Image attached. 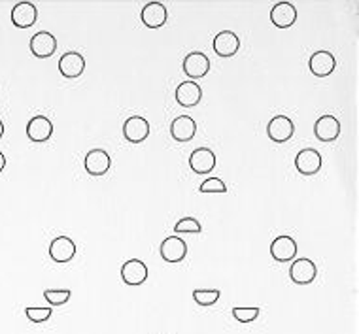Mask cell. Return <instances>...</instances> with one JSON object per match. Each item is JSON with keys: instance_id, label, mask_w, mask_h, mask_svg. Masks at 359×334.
<instances>
[{"instance_id": "obj_26", "label": "cell", "mask_w": 359, "mask_h": 334, "mask_svg": "<svg viewBox=\"0 0 359 334\" xmlns=\"http://www.w3.org/2000/svg\"><path fill=\"white\" fill-rule=\"evenodd\" d=\"M176 235H200L202 232V225L195 217H184L174 225Z\"/></svg>"}, {"instance_id": "obj_16", "label": "cell", "mask_w": 359, "mask_h": 334, "mask_svg": "<svg viewBox=\"0 0 359 334\" xmlns=\"http://www.w3.org/2000/svg\"><path fill=\"white\" fill-rule=\"evenodd\" d=\"M38 21V8L32 2H17L12 8V23L17 29H29Z\"/></svg>"}, {"instance_id": "obj_8", "label": "cell", "mask_w": 359, "mask_h": 334, "mask_svg": "<svg viewBox=\"0 0 359 334\" xmlns=\"http://www.w3.org/2000/svg\"><path fill=\"white\" fill-rule=\"evenodd\" d=\"M54 134V123L49 121L46 115H34L31 121L27 123V136L31 142L42 144L47 142Z\"/></svg>"}, {"instance_id": "obj_19", "label": "cell", "mask_w": 359, "mask_h": 334, "mask_svg": "<svg viewBox=\"0 0 359 334\" xmlns=\"http://www.w3.org/2000/svg\"><path fill=\"white\" fill-rule=\"evenodd\" d=\"M57 51V38L51 32H36L31 38V53L38 59H47Z\"/></svg>"}, {"instance_id": "obj_20", "label": "cell", "mask_w": 359, "mask_h": 334, "mask_svg": "<svg viewBox=\"0 0 359 334\" xmlns=\"http://www.w3.org/2000/svg\"><path fill=\"white\" fill-rule=\"evenodd\" d=\"M189 167L195 174H210L216 168V153L210 147H197L189 155Z\"/></svg>"}, {"instance_id": "obj_3", "label": "cell", "mask_w": 359, "mask_h": 334, "mask_svg": "<svg viewBox=\"0 0 359 334\" xmlns=\"http://www.w3.org/2000/svg\"><path fill=\"white\" fill-rule=\"evenodd\" d=\"M49 257L54 263L65 265L76 257V243L69 236H57L49 243Z\"/></svg>"}, {"instance_id": "obj_7", "label": "cell", "mask_w": 359, "mask_h": 334, "mask_svg": "<svg viewBox=\"0 0 359 334\" xmlns=\"http://www.w3.org/2000/svg\"><path fill=\"white\" fill-rule=\"evenodd\" d=\"M295 168H297L299 174L303 176L318 174L321 168V153L314 147L301 150L295 157Z\"/></svg>"}, {"instance_id": "obj_1", "label": "cell", "mask_w": 359, "mask_h": 334, "mask_svg": "<svg viewBox=\"0 0 359 334\" xmlns=\"http://www.w3.org/2000/svg\"><path fill=\"white\" fill-rule=\"evenodd\" d=\"M182 67H184L185 76L189 77L192 82H197V80L205 77L210 72L212 62H210V59L202 51H192V53L185 55Z\"/></svg>"}, {"instance_id": "obj_29", "label": "cell", "mask_w": 359, "mask_h": 334, "mask_svg": "<svg viewBox=\"0 0 359 334\" xmlns=\"http://www.w3.org/2000/svg\"><path fill=\"white\" fill-rule=\"evenodd\" d=\"M4 168H6V157H4V153L0 152V172H2Z\"/></svg>"}, {"instance_id": "obj_9", "label": "cell", "mask_w": 359, "mask_h": 334, "mask_svg": "<svg viewBox=\"0 0 359 334\" xmlns=\"http://www.w3.org/2000/svg\"><path fill=\"white\" fill-rule=\"evenodd\" d=\"M159 253L163 261L167 263H180L187 255V243L180 236H168L161 242Z\"/></svg>"}, {"instance_id": "obj_28", "label": "cell", "mask_w": 359, "mask_h": 334, "mask_svg": "<svg viewBox=\"0 0 359 334\" xmlns=\"http://www.w3.org/2000/svg\"><path fill=\"white\" fill-rule=\"evenodd\" d=\"M199 191L205 193V195H210V193H227V185L220 178H208V180L200 183Z\"/></svg>"}, {"instance_id": "obj_18", "label": "cell", "mask_w": 359, "mask_h": 334, "mask_svg": "<svg viewBox=\"0 0 359 334\" xmlns=\"http://www.w3.org/2000/svg\"><path fill=\"white\" fill-rule=\"evenodd\" d=\"M308 69L312 72L316 77H327L331 76L336 69V61L333 53H329V51H316L312 53V57L308 59Z\"/></svg>"}, {"instance_id": "obj_6", "label": "cell", "mask_w": 359, "mask_h": 334, "mask_svg": "<svg viewBox=\"0 0 359 334\" xmlns=\"http://www.w3.org/2000/svg\"><path fill=\"white\" fill-rule=\"evenodd\" d=\"M148 274H150L148 272V266L140 259H129L121 266V280L130 287L142 285L148 280Z\"/></svg>"}, {"instance_id": "obj_17", "label": "cell", "mask_w": 359, "mask_h": 334, "mask_svg": "<svg viewBox=\"0 0 359 334\" xmlns=\"http://www.w3.org/2000/svg\"><path fill=\"white\" fill-rule=\"evenodd\" d=\"M85 70V59L84 55L78 51H69L59 59V72L62 77L67 80H76L84 74Z\"/></svg>"}, {"instance_id": "obj_21", "label": "cell", "mask_w": 359, "mask_h": 334, "mask_svg": "<svg viewBox=\"0 0 359 334\" xmlns=\"http://www.w3.org/2000/svg\"><path fill=\"white\" fill-rule=\"evenodd\" d=\"M270 21L278 29H290L297 21V8L291 2H278L270 10Z\"/></svg>"}, {"instance_id": "obj_4", "label": "cell", "mask_w": 359, "mask_h": 334, "mask_svg": "<svg viewBox=\"0 0 359 334\" xmlns=\"http://www.w3.org/2000/svg\"><path fill=\"white\" fill-rule=\"evenodd\" d=\"M123 136L130 144H142L150 136V123L140 115H132L123 123Z\"/></svg>"}, {"instance_id": "obj_25", "label": "cell", "mask_w": 359, "mask_h": 334, "mask_svg": "<svg viewBox=\"0 0 359 334\" xmlns=\"http://www.w3.org/2000/svg\"><path fill=\"white\" fill-rule=\"evenodd\" d=\"M72 291L70 289H46L44 291V298L49 306H65L69 302Z\"/></svg>"}, {"instance_id": "obj_5", "label": "cell", "mask_w": 359, "mask_h": 334, "mask_svg": "<svg viewBox=\"0 0 359 334\" xmlns=\"http://www.w3.org/2000/svg\"><path fill=\"white\" fill-rule=\"evenodd\" d=\"M316 276H318V268H316L314 261H310V259H295L291 263L290 278L293 283L308 285V283H312L316 280Z\"/></svg>"}, {"instance_id": "obj_24", "label": "cell", "mask_w": 359, "mask_h": 334, "mask_svg": "<svg viewBox=\"0 0 359 334\" xmlns=\"http://www.w3.org/2000/svg\"><path fill=\"white\" fill-rule=\"evenodd\" d=\"M222 291L220 289H195L193 291V300L199 306H212L220 300Z\"/></svg>"}, {"instance_id": "obj_13", "label": "cell", "mask_w": 359, "mask_h": 334, "mask_svg": "<svg viewBox=\"0 0 359 334\" xmlns=\"http://www.w3.org/2000/svg\"><path fill=\"white\" fill-rule=\"evenodd\" d=\"M140 19L148 29H161L168 19L167 6L163 2H148L140 12Z\"/></svg>"}, {"instance_id": "obj_12", "label": "cell", "mask_w": 359, "mask_h": 334, "mask_svg": "<svg viewBox=\"0 0 359 334\" xmlns=\"http://www.w3.org/2000/svg\"><path fill=\"white\" fill-rule=\"evenodd\" d=\"M85 172L89 176H104L112 167V159H110V153L104 150H91V152L85 155L84 160Z\"/></svg>"}, {"instance_id": "obj_23", "label": "cell", "mask_w": 359, "mask_h": 334, "mask_svg": "<svg viewBox=\"0 0 359 334\" xmlns=\"http://www.w3.org/2000/svg\"><path fill=\"white\" fill-rule=\"evenodd\" d=\"M231 313L238 323H252V321L259 318L261 308L259 306H235Z\"/></svg>"}, {"instance_id": "obj_14", "label": "cell", "mask_w": 359, "mask_h": 334, "mask_svg": "<svg viewBox=\"0 0 359 334\" xmlns=\"http://www.w3.org/2000/svg\"><path fill=\"white\" fill-rule=\"evenodd\" d=\"M195 134H197V123L189 115H178L174 121L170 123V136L180 144L193 140Z\"/></svg>"}, {"instance_id": "obj_15", "label": "cell", "mask_w": 359, "mask_h": 334, "mask_svg": "<svg viewBox=\"0 0 359 334\" xmlns=\"http://www.w3.org/2000/svg\"><path fill=\"white\" fill-rule=\"evenodd\" d=\"M212 47H214L216 55H220L223 59L235 57L240 49V38L233 31H222L216 34Z\"/></svg>"}, {"instance_id": "obj_10", "label": "cell", "mask_w": 359, "mask_h": 334, "mask_svg": "<svg viewBox=\"0 0 359 334\" xmlns=\"http://www.w3.org/2000/svg\"><path fill=\"white\" fill-rule=\"evenodd\" d=\"M174 99L182 108L197 106L200 99H202V89H200V85L197 82L187 80V82H182V84L176 87Z\"/></svg>"}, {"instance_id": "obj_11", "label": "cell", "mask_w": 359, "mask_h": 334, "mask_svg": "<svg viewBox=\"0 0 359 334\" xmlns=\"http://www.w3.org/2000/svg\"><path fill=\"white\" fill-rule=\"evenodd\" d=\"M297 255V242L291 236H278L270 243V257L278 263H290Z\"/></svg>"}, {"instance_id": "obj_27", "label": "cell", "mask_w": 359, "mask_h": 334, "mask_svg": "<svg viewBox=\"0 0 359 334\" xmlns=\"http://www.w3.org/2000/svg\"><path fill=\"white\" fill-rule=\"evenodd\" d=\"M51 308L49 306H46V308H38V306H29V308H25V315H27V319L29 321H32V323H44V321H47V319L51 318Z\"/></svg>"}, {"instance_id": "obj_22", "label": "cell", "mask_w": 359, "mask_h": 334, "mask_svg": "<svg viewBox=\"0 0 359 334\" xmlns=\"http://www.w3.org/2000/svg\"><path fill=\"white\" fill-rule=\"evenodd\" d=\"M314 134L320 142H333L340 134V121L335 115H321L314 125Z\"/></svg>"}, {"instance_id": "obj_2", "label": "cell", "mask_w": 359, "mask_h": 334, "mask_svg": "<svg viewBox=\"0 0 359 334\" xmlns=\"http://www.w3.org/2000/svg\"><path fill=\"white\" fill-rule=\"evenodd\" d=\"M295 132V123L291 121L288 115H276L267 125V136L276 142V144H283L290 138H293Z\"/></svg>"}, {"instance_id": "obj_30", "label": "cell", "mask_w": 359, "mask_h": 334, "mask_svg": "<svg viewBox=\"0 0 359 334\" xmlns=\"http://www.w3.org/2000/svg\"><path fill=\"white\" fill-rule=\"evenodd\" d=\"M4 136V123H2V119H0V138Z\"/></svg>"}]
</instances>
